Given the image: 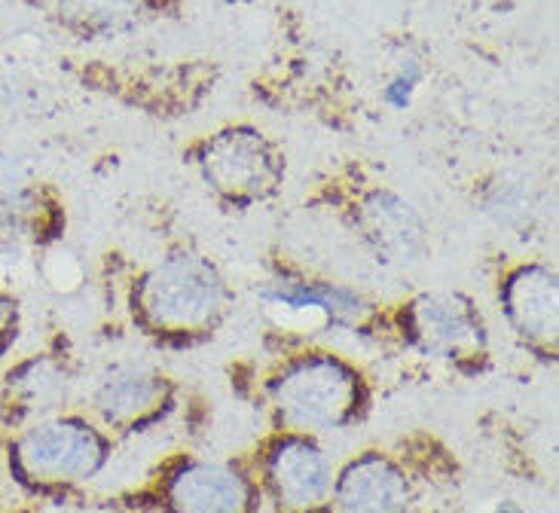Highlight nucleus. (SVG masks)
I'll list each match as a JSON object with an SVG mask.
<instances>
[{
  "mask_svg": "<svg viewBox=\"0 0 559 513\" xmlns=\"http://www.w3.org/2000/svg\"><path fill=\"white\" fill-rule=\"evenodd\" d=\"M233 306L227 275L212 256L175 248L129 282V312L156 343L190 346L227 318Z\"/></svg>",
  "mask_w": 559,
  "mask_h": 513,
  "instance_id": "obj_1",
  "label": "nucleus"
},
{
  "mask_svg": "<svg viewBox=\"0 0 559 513\" xmlns=\"http://www.w3.org/2000/svg\"><path fill=\"white\" fill-rule=\"evenodd\" d=\"M266 394L282 431L309 438L343 431L358 422L367 407L361 370L324 348H306L285 358L266 382Z\"/></svg>",
  "mask_w": 559,
  "mask_h": 513,
  "instance_id": "obj_2",
  "label": "nucleus"
},
{
  "mask_svg": "<svg viewBox=\"0 0 559 513\" xmlns=\"http://www.w3.org/2000/svg\"><path fill=\"white\" fill-rule=\"evenodd\" d=\"M110 458V440L98 425L80 416L49 419L28 428L13 446L22 480L44 489H68L98 477Z\"/></svg>",
  "mask_w": 559,
  "mask_h": 513,
  "instance_id": "obj_3",
  "label": "nucleus"
},
{
  "mask_svg": "<svg viewBox=\"0 0 559 513\" xmlns=\"http://www.w3.org/2000/svg\"><path fill=\"white\" fill-rule=\"evenodd\" d=\"M197 166L205 187L236 212L270 199L285 181L282 153L251 126H233L202 141Z\"/></svg>",
  "mask_w": 559,
  "mask_h": 513,
  "instance_id": "obj_4",
  "label": "nucleus"
},
{
  "mask_svg": "<svg viewBox=\"0 0 559 513\" xmlns=\"http://www.w3.org/2000/svg\"><path fill=\"white\" fill-rule=\"evenodd\" d=\"M394 331L409 348L440 361H474L486 355V324L465 294H416L394 312Z\"/></svg>",
  "mask_w": 559,
  "mask_h": 513,
  "instance_id": "obj_5",
  "label": "nucleus"
},
{
  "mask_svg": "<svg viewBox=\"0 0 559 513\" xmlns=\"http://www.w3.org/2000/svg\"><path fill=\"white\" fill-rule=\"evenodd\" d=\"M336 468L309 434L282 431L260 455V486L278 513H333Z\"/></svg>",
  "mask_w": 559,
  "mask_h": 513,
  "instance_id": "obj_6",
  "label": "nucleus"
},
{
  "mask_svg": "<svg viewBox=\"0 0 559 513\" xmlns=\"http://www.w3.org/2000/svg\"><path fill=\"white\" fill-rule=\"evenodd\" d=\"M260 300L282 321H306V327L316 331H355L379 318L377 302L367 300L358 287L297 270L273 272L260 285Z\"/></svg>",
  "mask_w": 559,
  "mask_h": 513,
  "instance_id": "obj_7",
  "label": "nucleus"
},
{
  "mask_svg": "<svg viewBox=\"0 0 559 513\" xmlns=\"http://www.w3.org/2000/svg\"><path fill=\"white\" fill-rule=\"evenodd\" d=\"M346 220L370 256L389 270L419 266L431 254V229L419 208L389 187H373L358 196Z\"/></svg>",
  "mask_w": 559,
  "mask_h": 513,
  "instance_id": "obj_8",
  "label": "nucleus"
},
{
  "mask_svg": "<svg viewBox=\"0 0 559 513\" xmlns=\"http://www.w3.org/2000/svg\"><path fill=\"white\" fill-rule=\"evenodd\" d=\"M499 306L516 339L554 361L559 336L557 270L542 260L508 266L499 278Z\"/></svg>",
  "mask_w": 559,
  "mask_h": 513,
  "instance_id": "obj_9",
  "label": "nucleus"
},
{
  "mask_svg": "<svg viewBox=\"0 0 559 513\" xmlns=\"http://www.w3.org/2000/svg\"><path fill=\"white\" fill-rule=\"evenodd\" d=\"M168 513H254L260 489L236 465L181 458L159 484Z\"/></svg>",
  "mask_w": 559,
  "mask_h": 513,
  "instance_id": "obj_10",
  "label": "nucleus"
},
{
  "mask_svg": "<svg viewBox=\"0 0 559 513\" xmlns=\"http://www.w3.org/2000/svg\"><path fill=\"white\" fill-rule=\"evenodd\" d=\"M168 379L147 363H114L92 392V409L114 431H144L171 409Z\"/></svg>",
  "mask_w": 559,
  "mask_h": 513,
  "instance_id": "obj_11",
  "label": "nucleus"
},
{
  "mask_svg": "<svg viewBox=\"0 0 559 513\" xmlns=\"http://www.w3.org/2000/svg\"><path fill=\"white\" fill-rule=\"evenodd\" d=\"M333 513H413V477L394 455L364 450L336 470Z\"/></svg>",
  "mask_w": 559,
  "mask_h": 513,
  "instance_id": "obj_12",
  "label": "nucleus"
},
{
  "mask_svg": "<svg viewBox=\"0 0 559 513\" xmlns=\"http://www.w3.org/2000/svg\"><path fill=\"white\" fill-rule=\"evenodd\" d=\"M151 0H52V15L61 28L83 40H105L141 25Z\"/></svg>",
  "mask_w": 559,
  "mask_h": 513,
  "instance_id": "obj_13",
  "label": "nucleus"
},
{
  "mask_svg": "<svg viewBox=\"0 0 559 513\" xmlns=\"http://www.w3.org/2000/svg\"><path fill=\"white\" fill-rule=\"evenodd\" d=\"M484 212L504 227H523L535 212L530 190L520 181H499L486 190Z\"/></svg>",
  "mask_w": 559,
  "mask_h": 513,
  "instance_id": "obj_14",
  "label": "nucleus"
},
{
  "mask_svg": "<svg viewBox=\"0 0 559 513\" xmlns=\"http://www.w3.org/2000/svg\"><path fill=\"white\" fill-rule=\"evenodd\" d=\"M423 64L419 61L407 59L394 76L385 83V90H382V102L392 107V110H407L409 102H413V95L419 90V83H423Z\"/></svg>",
  "mask_w": 559,
  "mask_h": 513,
  "instance_id": "obj_15",
  "label": "nucleus"
},
{
  "mask_svg": "<svg viewBox=\"0 0 559 513\" xmlns=\"http://www.w3.org/2000/svg\"><path fill=\"white\" fill-rule=\"evenodd\" d=\"M15 333H19V300L0 287V358L15 343Z\"/></svg>",
  "mask_w": 559,
  "mask_h": 513,
  "instance_id": "obj_16",
  "label": "nucleus"
},
{
  "mask_svg": "<svg viewBox=\"0 0 559 513\" xmlns=\"http://www.w3.org/2000/svg\"><path fill=\"white\" fill-rule=\"evenodd\" d=\"M492 513H526V511H523V508H520L516 501L504 499V501H499L496 508H492Z\"/></svg>",
  "mask_w": 559,
  "mask_h": 513,
  "instance_id": "obj_17",
  "label": "nucleus"
},
{
  "mask_svg": "<svg viewBox=\"0 0 559 513\" xmlns=\"http://www.w3.org/2000/svg\"><path fill=\"white\" fill-rule=\"evenodd\" d=\"M227 3H251V0H227Z\"/></svg>",
  "mask_w": 559,
  "mask_h": 513,
  "instance_id": "obj_18",
  "label": "nucleus"
}]
</instances>
